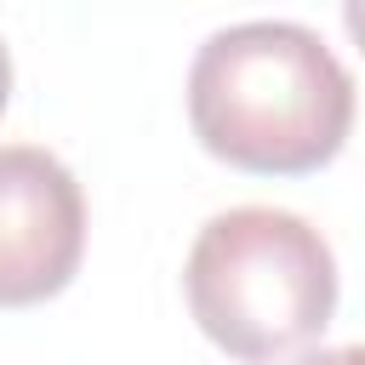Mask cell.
<instances>
[{"label":"cell","instance_id":"6da1fadb","mask_svg":"<svg viewBox=\"0 0 365 365\" xmlns=\"http://www.w3.org/2000/svg\"><path fill=\"white\" fill-rule=\"evenodd\" d=\"M188 120L205 154L257 177H302L342 154L354 74L302 23H228L194 51Z\"/></svg>","mask_w":365,"mask_h":365},{"label":"cell","instance_id":"7a4b0ae2","mask_svg":"<svg viewBox=\"0 0 365 365\" xmlns=\"http://www.w3.org/2000/svg\"><path fill=\"white\" fill-rule=\"evenodd\" d=\"M194 325L234 359L268 365L336 314V257L325 234L279 205L217 211L182 268Z\"/></svg>","mask_w":365,"mask_h":365},{"label":"cell","instance_id":"3957f363","mask_svg":"<svg viewBox=\"0 0 365 365\" xmlns=\"http://www.w3.org/2000/svg\"><path fill=\"white\" fill-rule=\"evenodd\" d=\"M86 251V194L34 143H0V308L57 297Z\"/></svg>","mask_w":365,"mask_h":365},{"label":"cell","instance_id":"277c9868","mask_svg":"<svg viewBox=\"0 0 365 365\" xmlns=\"http://www.w3.org/2000/svg\"><path fill=\"white\" fill-rule=\"evenodd\" d=\"M297 365H365V342H348V348H319V354H302Z\"/></svg>","mask_w":365,"mask_h":365},{"label":"cell","instance_id":"5b68a950","mask_svg":"<svg viewBox=\"0 0 365 365\" xmlns=\"http://www.w3.org/2000/svg\"><path fill=\"white\" fill-rule=\"evenodd\" d=\"M342 29H348V34L359 40V51H365V0H348V6H342Z\"/></svg>","mask_w":365,"mask_h":365},{"label":"cell","instance_id":"8992f818","mask_svg":"<svg viewBox=\"0 0 365 365\" xmlns=\"http://www.w3.org/2000/svg\"><path fill=\"white\" fill-rule=\"evenodd\" d=\"M6 97H11V51L0 40V108H6Z\"/></svg>","mask_w":365,"mask_h":365}]
</instances>
